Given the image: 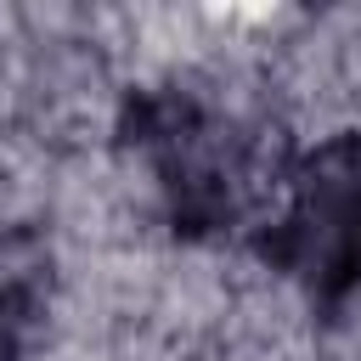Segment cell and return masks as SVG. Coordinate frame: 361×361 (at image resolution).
Here are the masks:
<instances>
[{
	"instance_id": "2",
	"label": "cell",
	"mask_w": 361,
	"mask_h": 361,
	"mask_svg": "<svg viewBox=\"0 0 361 361\" xmlns=\"http://www.w3.org/2000/svg\"><path fill=\"white\" fill-rule=\"evenodd\" d=\"M248 254L288 276L316 316H344L361 293V135L293 152L276 203L248 231Z\"/></svg>"
},
{
	"instance_id": "1",
	"label": "cell",
	"mask_w": 361,
	"mask_h": 361,
	"mask_svg": "<svg viewBox=\"0 0 361 361\" xmlns=\"http://www.w3.org/2000/svg\"><path fill=\"white\" fill-rule=\"evenodd\" d=\"M118 141L141 158L158 186L164 220L186 243L231 237L265 220V197L276 203L293 152L271 158L265 135L237 113L214 107L186 85H141L118 107Z\"/></svg>"
},
{
	"instance_id": "3",
	"label": "cell",
	"mask_w": 361,
	"mask_h": 361,
	"mask_svg": "<svg viewBox=\"0 0 361 361\" xmlns=\"http://www.w3.org/2000/svg\"><path fill=\"white\" fill-rule=\"evenodd\" d=\"M51 299V248L34 226L0 220V361H23Z\"/></svg>"
}]
</instances>
